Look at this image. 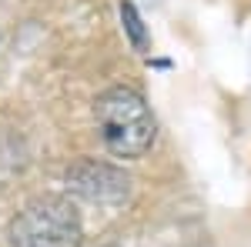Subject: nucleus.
Masks as SVG:
<instances>
[{
  "instance_id": "f03ea898",
  "label": "nucleus",
  "mask_w": 251,
  "mask_h": 247,
  "mask_svg": "<svg viewBox=\"0 0 251 247\" xmlns=\"http://www.w3.org/2000/svg\"><path fill=\"white\" fill-rule=\"evenodd\" d=\"M80 237H84L80 214L60 194L27 201L24 210H17V217L10 221L14 247H80Z\"/></svg>"
},
{
  "instance_id": "20e7f679",
  "label": "nucleus",
  "mask_w": 251,
  "mask_h": 247,
  "mask_svg": "<svg viewBox=\"0 0 251 247\" xmlns=\"http://www.w3.org/2000/svg\"><path fill=\"white\" fill-rule=\"evenodd\" d=\"M121 20H124V30H127V37H131V47H134L137 54H148L151 37H148L144 20H141V14H137V7L131 3V0H124V3H121Z\"/></svg>"
},
{
  "instance_id": "f257e3e1",
  "label": "nucleus",
  "mask_w": 251,
  "mask_h": 247,
  "mask_svg": "<svg viewBox=\"0 0 251 247\" xmlns=\"http://www.w3.org/2000/svg\"><path fill=\"white\" fill-rule=\"evenodd\" d=\"M94 117L100 137L114 157H141L151 151L157 124L137 90H131V87L104 90L94 104Z\"/></svg>"
},
{
  "instance_id": "7ed1b4c3",
  "label": "nucleus",
  "mask_w": 251,
  "mask_h": 247,
  "mask_svg": "<svg viewBox=\"0 0 251 247\" xmlns=\"http://www.w3.org/2000/svg\"><path fill=\"white\" fill-rule=\"evenodd\" d=\"M67 184L77 194L91 197V201H121L131 190V180L117 167L97 164V160H80L77 167H71L67 171Z\"/></svg>"
}]
</instances>
